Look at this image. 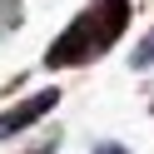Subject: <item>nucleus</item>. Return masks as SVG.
<instances>
[{
  "label": "nucleus",
  "instance_id": "obj_1",
  "mask_svg": "<svg viewBox=\"0 0 154 154\" xmlns=\"http://www.w3.org/2000/svg\"><path fill=\"white\" fill-rule=\"evenodd\" d=\"M134 20V0H90L50 45H45V70H85V65L104 60L114 45L124 40Z\"/></svg>",
  "mask_w": 154,
  "mask_h": 154
},
{
  "label": "nucleus",
  "instance_id": "obj_2",
  "mask_svg": "<svg viewBox=\"0 0 154 154\" xmlns=\"http://www.w3.org/2000/svg\"><path fill=\"white\" fill-rule=\"evenodd\" d=\"M55 104H60V90H55V85H45V90H35V94H25V100H15L10 109H0V139H15V134H25L30 124L50 119Z\"/></svg>",
  "mask_w": 154,
  "mask_h": 154
},
{
  "label": "nucleus",
  "instance_id": "obj_3",
  "mask_svg": "<svg viewBox=\"0 0 154 154\" xmlns=\"http://www.w3.org/2000/svg\"><path fill=\"white\" fill-rule=\"evenodd\" d=\"M25 25V0H0V35H15Z\"/></svg>",
  "mask_w": 154,
  "mask_h": 154
},
{
  "label": "nucleus",
  "instance_id": "obj_4",
  "mask_svg": "<svg viewBox=\"0 0 154 154\" xmlns=\"http://www.w3.org/2000/svg\"><path fill=\"white\" fill-rule=\"evenodd\" d=\"M149 65H154V30H144L139 45L129 50V70H149Z\"/></svg>",
  "mask_w": 154,
  "mask_h": 154
},
{
  "label": "nucleus",
  "instance_id": "obj_5",
  "mask_svg": "<svg viewBox=\"0 0 154 154\" xmlns=\"http://www.w3.org/2000/svg\"><path fill=\"white\" fill-rule=\"evenodd\" d=\"M60 139H65V134H60V129H45V134H40V139H35V144H25V149H20V154H55V149H60Z\"/></svg>",
  "mask_w": 154,
  "mask_h": 154
},
{
  "label": "nucleus",
  "instance_id": "obj_6",
  "mask_svg": "<svg viewBox=\"0 0 154 154\" xmlns=\"http://www.w3.org/2000/svg\"><path fill=\"white\" fill-rule=\"evenodd\" d=\"M90 154H134V149H124V144H114V139H104V144H94Z\"/></svg>",
  "mask_w": 154,
  "mask_h": 154
},
{
  "label": "nucleus",
  "instance_id": "obj_7",
  "mask_svg": "<svg viewBox=\"0 0 154 154\" xmlns=\"http://www.w3.org/2000/svg\"><path fill=\"white\" fill-rule=\"evenodd\" d=\"M149 114H154V94H149Z\"/></svg>",
  "mask_w": 154,
  "mask_h": 154
}]
</instances>
